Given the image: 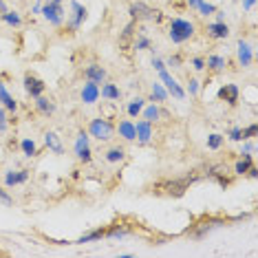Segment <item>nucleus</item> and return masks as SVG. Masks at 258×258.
Returning <instances> with one entry per match:
<instances>
[{"instance_id":"4c0bfd02","label":"nucleus","mask_w":258,"mask_h":258,"mask_svg":"<svg viewBox=\"0 0 258 258\" xmlns=\"http://www.w3.org/2000/svg\"><path fill=\"white\" fill-rule=\"evenodd\" d=\"M0 205H7V208L9 205H13V199L9 197L7 190H2V188H0Z\"/></svg>"},{"instance_id":"f03ea898","label":"nucleus","mask_w":258,"mask_h":258,"mask_svg":"<svg viewBox=\"0 0 258 258\" xmlns=\"http://www.w3.org/2000/svg\"><path fill=\"white\" fill-rule=\"evenodd\" d=\"M89 135L95 137L97 141H111L115 137V124H113L108 117H97V120H91L89 124Z\"/></svg>"},{"instance_id":"72a5a7b5","label":"nucleus","mask_w":258,"mask_h":258,"mask_svg":"<svg viewBox=\"0 0 258 258\" xmlns=\"http://www.w3.org/2000/svg\"><path fill=\"white\" fill-rule=\"evenodd\" d=\"M75 154H77V159H80V161H84V163H91V159H93V154H91V148H89V146L75 148Z\"/></svg>"},{"instance_id":"603ef678","label":"nucleus","mask_w":258,"mask_h":258,"mask_svg":"<svg viewBox=\"0 0 258 258\" xmlns=\"http://www.w3.org/2000/svg\"><path fill=\"white\" fill-rule=\"evenodd\" d=\"M58 2H62V0H58Z\"/></svg>"},{"instance_id":"c85d7f7f","label":"nucleus","mask_w":258,"mask_h":258,"mask_svg":"<svg viewBox=\"0 0 258 258\" xmlns=\"http://www.w3.org/2000/svg\"><path fill=\"white\" fill-rule=\"evenodd\" d=\"M20 148H22L24 157H29V159L38 154V146H35V141H33V139H22V143H20Z\"/></svg>"},{"instance_id":"423d86ee","label":"nucleus","mask_w":258,"mask_h":258,"mask_svg":"<svg viewBox=\"0 0 258 258\" xmlns=\"http://www.w3.org/2000/svg\"><path fill=\"white\" fill-rule=\"evenodd\" d=\"M128 11H130L132 20H159V18H161L157 9L148 7V4H143V2H132Z\"/></svg>"},{"instance_id":"39448f33","label":"nucleus","mask_w":258,"mask_h":258,"mask_svg":"<svg viewBox=\"0 0 258 258\" xmlns=\"http://www.w3.org/2000/svg\"><path fill=\"white\" fill-rule=\"evenodd\" d=\"M42 15L46 20H49L51 24H55V27H60L62 22H64V9H62V2H58V0H49V2L42 4Z\"/></svg>"},{"instance_id":"5701e85b","label":"nucleus","mask_w":258,"mask_h":258,"mask_svg":"<svg viewBox=\"0 0 258 258\" xmlns=\"http://www.w3.org/2000/svg\"><path fill=\"white\" fill-rule=\"evenodd\" d=\"M44 143H46V148H49V150H53L55 154L64 152V146L60 143V137L55 135V132H46V135H44Z\"/></svg>"},{"instance_id":"aec40b11","label":"nucleus","mask_w":258,"mask_h":258,"mask_svg":"<svg viewBox=\"0 0 258 258\" xmlns=\"http://www.w3.org/2000/svg\"><path fill=\"white\" fill-rule=\"evenodd\" d=\"M0 106H4L7 111H18V102L13 100V95L4 89V84H0Z\"/></svg>"},{"instance_id":"ea45409f","label":"nucleus","mask_w":258,"mask_h":258,"mask_svg":"<svg viewBox=\"0 0 258 258\" xmlns=\"http://www.w3.org/2000/svg\"><path fill=\"white\" fill-rule=\"evenodd\" d=\"M256 137V124H250L247 128H243V139H252Z\"/></svg>"},{"instance_id":"79ce46f5","label":"nucleus","mask_w":258,"mask_h":258,"mask_svg":"<svg viewBox=\"0 0 258 258\" xmlns=\"http://www.w3.org/2000/svg\"><path fill=\"white\" fill-rule=\"evenodd\" d=\"M168 66H172V69H181V55H170Z\"/></svg>"},{"instance_id":"e433bc0d","label":"nucleus","mask_w":258,"mask_h":258,"mask_svg":"<svg viewBox=\"0 0 258 258\" xmlns=\"http://www.w3.org/2000/svg\"><path fill=\"white\" fill-rule=\"evenodd\" d=\"M9 126V120H7V108L0 106V132H4Z\"/></svg>"},{"instance_id":"c756f323","label":"nucleus","mask_w":258,"mask_h":258,"mask_svg":"<svg viewBox=\"0 0 258 258\" xmlns=\"http://www.w3.org/2000/svg\"><path fill=\"white\" fill-rule=\"evenodd\" d=\"M143 102H146V100H141V97H135V100H132L130 104H128L126 113H128V115H130V117H137L139 113L143 111Z\"/></svg>"},{"instance_id":"0eeeda50","label":"nucleus","mask_w":258,"mask_h":258,"mask_svg":"<svg viewBox=\"0 0 258 258\" xmlns=\"http://www.w3.org/2000/svg\"><path fill=\"white\" fill-rule=\"evenodd\" d=\"M159 80H161L163 84H166L168 95H172L174 100H179V102H183V100H185V91L181 89V86H179V82L174 80V77L170 75L166 69H163V71H159Z\"/></svg>"},{"instance_id":"9d476101","label":"nucleus","mask_w":258,"mask_h":258,"mask_svg":"<svg viewBox=\"0 0 258 258\" xmlns=\"http://www.w3.org/2000/svg\"><path fill=\"white\" fill-rule=\"evenodd\" d=\"M239 95H241V91H239V86L236 84H225V86H221V91H219V100L228 102L230 106L239 104Z\"/></svg>"},{"instance_id":"2eb2a0df","label":"nucleus","mask_w":258,"mask_h":258,"mask_svg":"<svg viewBox=\"0 0 258 258\" xmlns=\"http://www.w3.org/2000/svg\"><path fill=\"white\" fill-rule=\"evenodd\" d=\"M29 179V170H9L7 174H4V185L7 188H13V185H20V183H27Z\"/></svg>"},{"instance_id":"bb28decb","label":"nucleus","mask_w":258,"mask_h":258,"mask_svg":"<svg viewBox=\"0 0 258 258\" xmlns=\"http://www.w3.org/2000/svg\"><path fill=\"white\" fill-rule=\"evenodd\" d=\"M128 234H130V228H126V225H113L111 230H106L108 239H124Z\"/></svg>"},{"instance_id":"7c9ffc66","label":"nucleus","mask_w":258,"mask_h":258,"mask_svg":"<svg viewBox=\"0 0 258 258\" xmlns=\"http://www.w3.org/2000/svg\"><path fill=\"white\" fill-rule=\"evenodd\" d=\"M143 113V120H146V122H157L159 120V117H161V111H159V106H154V102H152V106H148L146 108V111H141Z\"/></svg>"},{"instance_id":"6e6552de","label":"nucleus","mask_w":258,"mask_h":258,"mask_svg":"<svg viewBox=\"0 0 258 258\" xmlns=\"http://www.w3.org/2000/svg\"><path fill=\"white\" fill-rule=\"evenodd\" d=\"M86 7L84 4H80L77 0H71V20H69V29L71 31H77L82 27V22L86 20Z\"/></svg>"},{"instance_id":"20e7f679","label":"nucleus","mask_w":258,"mask_h":258,"mask_svg":"<svg viewBox=\"0 0 258 258\" xmlns=\"http://www.w3.org/2000/svg\"><path fill=\"white\" fill-rule=\"evenodd\" d=\"M194 181H197V174H188V177L177 179V181H166V183H161L159 188L166 190V194H170V197H181V194H185V190H188Z\"/></svg>"},{"instance_id":"3c124183","label":"nucleus","mask_w":258,"mask_h":258,"mask_svg":"<svg viewBox=\"0 0 258 258\" xmlns=\"http://www.w3.org/2000/svg\"><path fill=\"white\" fill-rule=\"evenodd\" d=\"M7 11V4H4V0H0V13Z\"/></svg>"},{"instance_id":"473e14b6","label":"nucleus","mask_w":258,"mask_h":258,"mask_svg":"<svg viewBox=\"0 0 258 258\" xmlns=\"http://www.w3.org/2000/svg\"><path fill=\"white\" fill-rule=\"evenodd\" d=\"M223 141H225L223 135H219V132H212V135L208 137V148H210V150H219V148L223 146Z\"/></svg>"},{"instance_id":"f704fd0d","label":"nucleus","mask_w":258,"mask_h":258,"mask_svg":"<svg viewBox=\"0 0 258 258\" xmlns=\"http://www.w3.org/2000/svg\"><path fill=\"white\" fill-rule=\"evenodd\" d=\"M135 49H137V51L150 49V38H148V35H139V38L135 40Z\"/></svg>"},{"instance_id":"a878e982","label":"nucleus","mask_w":258,"mask_h":258,"mask_svg":"<svg viewBox=\"0 0 258 258\" xmlns=\"http://www.w3.org/2000/svg\"><path fill=\"white\" fill-rule=\"evenodd\" d=\"M166 100H168V91L163 89L161 84H157V82H154L152 89H150V102H157V104H161V102H166Z\"/></svg>"},{"instance_id":"6ab92c4d","label":"nucleus","mask_w":258,"mask_h":258,"mask_svg":"<svg viewBox=\"0 0 258 258\" xmlns=\"http://www.w3.org/2000/svg\"><path fill=\"white\" fill-rule=\"evenodd\" d=\"M100 95L104 97V100H108V102H120V97H122V91H120V86L117 84H104L100 89Z\"/></svg>"},{"instance_id":"8fccbe9b","label":"nucleus","mask_w":258,"mask_h":258,"mask_svg":"<svg viewBox=\"0 0 258 258\" xmlns=\"http://www.w3.org/2000/svg\"><path fill=\"white\" fill-rule=\"evenodd\" d=\"M188 4H190V7H194V9H197L199 4H201V0H188Z\"/></svg>"},{"instance_id":"2f4dec72","label":"nucleus","mask_w":258,"mask_h":258,"mask_svg":"<svg viewBox=\"0 0 258 258\" xmlns=\"http://www.w3.org/2000/svg\"><path fill=\"white\" fill-rule=\"evenodd\" d=\"M0 18L4 20V22L7 24H11V27H20V24H22V20H20V15L15 13V11H4V13H0Z\"/></svg>"},{"instance_id":"58836bf2","label":"nucleus","mask_w":258,"mask_h":258,"mask_svg":"<svg viewBox=\"0 0 258 258\" xmlns=\"http://www.w3.org/2000/svg\"><path fill=\"white\" fill-rule=\"evenodd\" d=\"M230 139H232V141H243V128H232V130H230Z\"/></svg>"},{"instance_id":"f257e3e1","label":"nucleus","mask_w":258,"mask_h":258,"mask_svg":"<svg viewBox=\"0 0 258 258\" xmlns=\"http://www.w3.org/2000/svg\"><path fill=\"white\" fill-rule=\"evenodd\" d=\"M168 35L174 44H183V42H188L190 38H194V24L190 22V20H183V18H172L170 20Z\"/></svg>"},{"instance_id":"393cba45","label":"nucleus","mask_w":258,"mask_h":258,"mask_svg":"<svg viewBox=\"0 0 258 258\" xmlns=\"http://www.w3.org/2000/svg\"><path fill=\"white\" fill-rule=\"evenodd\" d=\"M124 159H126V150H124L122 146H113L111 150L106 152V161L108 163H122Z\"/></svg>"},{"instance_id":"f8f14e48","label":"nucleus","mask_w":258,"mask_h":258,"mask_svg":"<svg viewBox=\"0 0 258 258\" xmlns=\"http://www.w3.org/2000/svg\"><path fill=\"white\" fill-rule=\"evenodd\" d=\"M97 100H100V84L86 82V84L82 86V102H84V104H95Z\"/></svg>"},{"instance_id":"f3484780","label":"nucleus","mask_w":258,"mask_h":258,"mask_svg":"<svg viewBox=\"0 0 258 258\" xmlns=\"http://www.w3.org/2000/svg\"><path fill=\"white\" fill-rule=\"evenodd\" d=\"M84 77H86V82H95V84H102V82L106 80V69H102L100 64H91V66H86Z\"/></svg>"},{"instance_id":"09e8293b","label":"nucleus","mask_w":258,"mask_h":258,"mask_svg":"<svg viewBox=\"0 0 258 258\" xmlns=\"http://www.w3.org/2000/svg\"><path fill=\"white\" fill-rule=\"evenodd\" d=\"M254 2H256V0H245V2H243V9H252V7H254Z\"/></svg>"},{"instance_id":"ddd939ff","label":"nucleus","mask_w":258,"mask_h":258,"mask_svg":"<svg viewBox=\"0 0 258 258\" xmlns=\"http://www.w3.org/2000/svg\"><path fill=\"white\" fill-rule=\"evenodd\" d=\"M208 177H210V179H214V181H219V185H223V188H228V185H230V179H228V166H223V163L208 168Z\"/></svg>"},{"instance_id":"de8ad7c7","label":"nucleus","mask_w":258,"mask_h":258,"mask_svg":"<svg viewBox=\"0 0 258 258\" xmlns=\"http://www.w3.org/2000/svg\"><path fill=\"white\" fill-rule=\"evenodd\" d=\"M247 174H250L252 179H256V177H258V168H254V166H252L250 170H247Z\"/></svg>"},{"instance_id":"a211bd4d","label":"nucleus","mask_w":258,"mask_h":258,"mask_svg":"<svg viewBox=\"0 0 258 258\" xmlns=\"http://www.w3.org/2000/svg\"><path fill=\"white\" fill-rule=\"evenodd\" d=\"M208 35L214 40H225L230 35V27L225 22H212L208 24Z\"/></svg>"},{"instance_id":"cd10ccee","label":"nucleus","mask_w":258,"mask_h":258,"mask_svg":"<svg viewBox=\"0 0 258 258\" xmlns=\"http://www.w3.org/2000/svg\"><path fill=\"white\" fill-rule=\"evenodd\" d=\"M241 154H243V152H241ZM250 168H252V154H243V159H239V161H236L234 172L236 174H245Z\"/></svg>"},{"instance_id":"c9c22d12","label":"nucleus","mask_w":258,"mask_h":258,"mask_svg":"<svg viewBox=\"0 0 258 258\" xmlns=\"http://www.w3.org/2000/svg\"><path fill=\"white\" fill-rule=\"evenodd\" d=\"M197 9L201 11V15H212V13H216V7H214V4L205 2V0H201V4H199Z\"/></svg>"},{"instance_id":"7ed1b4c3","label":"nucleus","mask_w":258,"mask_h":258,"mask_svg":"<svg viewBox=\"0 0 258 258\" xmlns=\"http://www.w3.org/2000/svg\"><path fill=\"white\" fill-rule=\"evenodd\" d=\"M225 225V219H219V216H210V219H203L201 223H197L192 230L188 232V236L190 239H197V241H201V239H205V234H210L214 228H223Z\"/></svg>"},{"instance_id":"1a4fd4ad","label":"nucleus","mask_w":258,"mask_h":258,"mask_svg":"<svg viewBox=\"0 0 258 258\" xmlns=\"http://www.w3.org/2000/svg\"><path fill=\"white\" fill-rule=\"evenodd\" d=\"M24 91H27V95H31V97H38V95H44L46 84L40 80V77L27 73L24 75Z\"/></svg>"},{"instance_id":"dca6fc26","label":"nucleus","mask_w":258,"mask_h":258,"mask_svg":"<svg viewBox=\"0 0 258 258\" xmlns=\"http://www.w3.org/2000/svg\"><path fill=\"white\" fill-rule=\"evenodd\" d=\"M117 132H120V137L124 139V141H135V137H137V132H135V122L122 120L120 124H117Z\"/></svg>"},{"instance_id":"a19ab883","label":"nucleus","mask_w":258,"mask_h":258,"mask_svg":"<svg viewBox=\"0 0 258 258\" xmlns=\"http://www.w3.org/2000/svg\"><path fill=\"white\" fill-rule=\"evenodd\" d=\"M132 29H135V22H130L126 29H124V33H122V44H126V42H128V38L132 35Z\"/></svg>"},{"instance_id":"a18cd8bd","label":"nucleus","mask_w":258,"mask_h":258,"mask_svg":"<svg viewBox=\"0 0 258 258\" xmlns=\"http://www.w3.org/2000/svg\"><path fill=\"white\" fill-rule=\"evenodd\" d=\"M188 91H190V95H197V93H199V82L194 80V77L188 82Z\"/></svg>"},{"instance_id":"4be33fe9","label":"nucleus","mask_w":258,"mask_h":258,"mask_svg":"<svg viewBox=\"0 0 258 258\" xmlns=\"http://www.w3.org/2000/svg\"><path fill=\"white\" fill-rule=\"evenodd\" d=\"M33 100H35V108H38L42 115H53L55 113V104L51 100H46V97H42V95L33 97Z\"/></svg>"},{"instance_id":"c03bdc74","label":"nucleus","mask_w":258,"mask_h":258,"mask_svg":"<svg viewBox=\"0 0 258 258\" xmlns=\"http://www.w3.org/2000/svg\"><path fill=\"white\" fill-rule=\"evenodd\" d=\"M192 69L194 71H203L205 69V60L203 58H192Z\"/></svg>"},{"instance_id":"412c9836","label":"nucleus","mask_w":258,"mask_h":258,"mask_svg":"<svg viewBox=\"0 0 258 258\" xmlns=\"http://www.w3.org/2000/svg\"><path fill=\"white\" fill-rule=\"evenodd\" d=\"M205 66H208L212 73H221V71H225V66H228V60H225L223 55H210V58L205 60Z\"/></svg>"},{"instance_id":"37998d69","label":"nucleus","mask_w":258,"mask_h":258,"mask_svg":"<svg viewBox=\"0 0 258 258\" xmlns=\"http://www.w3.org/2000/svg\"><path fill=\"white\" fill-rule=\"evenodd\" d=\"M245 141V139H243ZM256 152V143L254 141H245L243 143V154H254Z\"/></svg>"},{"instance_id":"4468645a","label":"nucleus","mask_w":258,"mask_h":258,"mask_svg":"<svg viewBox=\"0 0 258 258\" xmlns=\"http://www.w3.org/2000/svg\"><path fill=\"white\" fill-rule=\"evenodd\" d=\"M236 55H239V62H241V66H243V69L252 66V62H254V53H252V46L247 44L245 40H241V42H239Z\"/></svg>"},{"instance_id":"9b49d317","label":"nucleus","mask_w":258,"mask_h":258,"mask_svg":"<svg viewBox=\"0 0 258 258\" xmlns=\"http://www.w3.org/2000/svg\"><path fill=\"white\" fill-rule=\"evenodd\" d=\"M135 132H137V141L139 143H150L152 141V124L146 120H139L135 124Z\"/></svg>"},{"instance_id":"49530a36","label":"nucleus","mask_w":258,"mask_h":258,"mask_svg":"<svg viewBox=\"0 0 258 258\" xmlns=\"http://www.w3.org/2000/svg\"><path fill=\"white\" fill-rule=\"evenodd\" d=\"M152 66H154V71H163L166 69V62L159 60V58H152Z\"/></svg>"},{"instance_id":"b1692460","label":"nucleus","mask_w":258,"mask_h":258,"mask_svg":"<svg viewBox=\"0 0 258 258\" xmlns=\"http://www.w3.org/2000/svg\"><path fill=\"white\" fill-rule=\"evenodd\" d=\"M106 236V230L104 228H97V230H93V232H89V234H84V236H80V239L75 241V243H93V241H102Z\"/></svg>"}]
</instances>
